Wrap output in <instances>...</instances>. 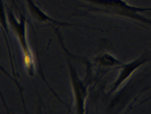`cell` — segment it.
<instances>
[{"mask_svg": "<svg viewBox=\"0 0 151 114\" xmlns=\"http://www.w3.org/2000/svg\"><path fill=\"white\" fill-rule=\"evenodd\" d=\"M82 1L90 3L95 6L88 8L89 11L123 16V18L133 19L137 22L142 23L143 26H151V19L142 15V13L151 11V7L130 5L125 0H82Z\"/></svg>", "mask_w": 151, "mask_h": 114, "instance_id": "obj_1", "label": "cell"}, {"mask_svg": "<svg viewBox=\"0 0 151 114\" xmlns=\"http://www.w3.org/2000/svg\"><path fill=\"white\" fill-rule=\"evenodd\" d=\"M7 16L10 28L13 31L14 35L19 41V44L22 48L23 54V62L27 72L29 75L33 77L36 74V63L33 52L29 47L28 40H27V28H26V19L24 15L19 12V20L16 18L13 10L7 9Z\"/></svg>", "mask_w": 151, "mask_h": 114, "instance_id": "obj_2", "label": "cell"}, {"mask_svg": "<svg viewBox=\"0 0 151 114\" xmlns=\"http://www.w3.org/2000/svg\"><path fill=\"white\" fill-rule=\"evenodd\" d=\"M66 58L68 71H69L70 82L72 86V91H73L74 102H75V109L77 113H85V102L88 97V87L89 83H87L85 79H81L78 75L77 69L74 66L70 59V56L67 53L65 54Z\"/></svg>", "mask_w": 151, "mask_h": 114, "instance_id": "obj_3", "label": "cell"}, {"mask_svg": "<svg viewBox=\"0 0 151 114\" xmlns=\"http://www.w3.org/2000/svg\"><path fill=\"white\" fill-rule=\"evenodd\" d=\"M0 29H1V32L3 34V39H4L5 42V46L7 48V52H8V57H9V61L10 64H11V68H12V75L15 77V84L19 89L20 98H22V103L23 105V108H24V111H26V108H25V101H24V96H23V87L19 83V75L18 72H17V69H16V65H15V60H14V55L12 52V47H11V39H10V25H9V22H8V16H7V11L5 10V5L3 0H0Z\"/></svg>", "mask_w": 151, "mask_h": 114, "instance_id": "obj_4", "label": "cell"}, {"mask_svg": "<svg viewBox=\"0 0 151 114\" xmlns=\"http://www.w3.org/2000/svg\"><path fill=\"white\" fill-rule=\"evenodd\" d=\"M151 61V49L146 50L145 53H142L139 57L137 59L133 60L128 63H123L119 69V72L117 77L115 78V80L112 82V84L109 87V93H114L117 91L119 87L121 86L124 82L131 77V75L135 72L138 69H139L143 64L147 63V62Z\"/></svg>", "mask_w": 151, "mask_h": 114, "instance_id": "obj_5", "label": "cell"}, {"mask_svg": "<svg viewBox=\"0 0 151 114\" xmlns=\"http://www.w3.org/2000/svg\"><path fill=\"white\" fill-rule=\"evenodd\" d=\"M25 2L27 4V7H28L29 14L31 15V16L34 19L37 20V22H39L50 23V24H53V25H57V26H78V27H84V28H86V29L103 31L100 28H95V27H91V26H83V25H81V24H75V23H70V22H60V20L52 19L49 15H47V14L36 4L34 0H25Z\"/></svg>", "mask_w": 151, "mask_h": 114, "instance_id": "obj_6", "label": "cell"}, {"mask_svg": "<svg viewBox=\"0 0 151 114\" xmlns=\"http://www.w3.org/2000/svg\"><path fill=\"white\" fill-rule=\"evenodd\" d=\"M94 62L98 66L104 68H119L123 64L116 56L109 52H104L97 55L94 58Z\"/></svg>", "mask_w": 151, "mask_h": 114, "instance_id": "obj_7", "label": "cell"}, {"mask_svg": "<svg viewBox=\"0 0 151 114\" xmlns=\"http://www.w3.org/2000/svg\"><path fill=\"white\" fill-rule=\"evenodd\" d=\"M0 71H1L2 72H4V74L8 77L10 79H12V80L14 81V82H16V80H15V77H14V75H11L10 72H7V70L2 66V65H0ZM0 98H1V101H2V103H3V105H4V108H5V109H6V111L7 112H11L10 111V108H9V106L7 105V103H6V100H5V98H4V95H3V93H2V90H1V88H0Z\"/></svg>", "mask_w": 151, "mask_h": 114, "instance_id": "obj_8", "label": "cell"}, {"mask_svg": "<svg viewBox=\"0 0 151 114\" xmlns=\"http://www.w3.org/2000/svg\"><path fill=\"white\" fill-rule=\"evenodd\" d=\"M11 1H12V4L15 6L17 9H18V6H17V3H16V0H11Z\"/></svg>", "mask_w": 151, "mask_h": 114, "instance_id": "obj_9", "label": "cell"}]
</instances>
